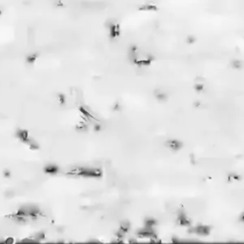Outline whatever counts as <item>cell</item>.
Wrapping results in <instances>:
<instances>
[{
	"instance_id": "cell-3",
	"label": "cell",
	"mask_w": 244,
	"mask_h": 244,
	"mask_svg": "<svg viewBox=\"0 0 244 244\" xmlns=\"http://www.w3.org/2000/svg\"><path fill=\"white\" fill-rule=\"evenodd\" d=\"M16 136L17 138H19L21 141H23L24 143H26V141L30 138L29 133L25 131V130H19V131L16 133Z\"/></svg>"
},
{
	"instance_id": "cell-1",
	"label": "cell",
	"mask_w": 244,
	"mask_h": 244,
	"mask_svg": "<svg viewBox=\"0 0 244 244\" xmlns=\"http://www.w3.org/2000/svg\"><path fill=\"white\" fill-rule=\"evenodd\" d=\"M68 174L85 177H97L101 175V170L99 168L93 167H74L68 172Z\"/></svg>"
},
{
	"instance_id": "cell-7",
	"label": "cell",
	"mask_w": 244,
	"mask_h": 244,
	"mask_svg": "<svg viewBox=\"0 0 244 244\" xmlns=\"http://www.w3.org/2000/svg\"><path fill=\"white\" fill-rule=\"evenodd\" d=\"M0 14H1V11H0Z\"/></svg>"
},
{
	"instance_id": "cell-4",
	"label": "cell",
	"mask_w": 244,
	"mask_h": 244,
	"mask_svg": "<svg viewBox=\"0 0 244 244\" xmlns=\"http://www.w3.org/2000/svg\"><path fill=\"white\" fill-rule=\"evenodd\" d=\"M167 146L169 147L170 149H172V150H178L179 148H180V142L177 140H174V139H172V140H169L167 142Z\"/></svg>"
},
{
	"instance_id": "cell-2",
	"label": "cell",
	"mask_w": 244,
	"mask_h": 244,
	"mask_svg": "<svg viewBox=\"0 0 244 244\" xmlns=\"http://www.w3.org/2000/svg\"><path fill=\"white\" fill-rule=\"evenodd\" d=\"M193 232L197 235H207L210 232V229L209 227L204 226V225H199V226L194 227Z\"/></svg>"
},
{
	"instance_id": "cell-5",
	"label": "cell",
	"mask_w": 244,
	"mask_h": 244,
	"mask_svg": "<svg viewBox=\"0 0 244 244\" xmlns=\"http://www.w3.org/2000/svg\"><path fill=\"white\" fill-rule=\"evenodd\" d=\"M57 170H58V168H57L55 165H53V164H51V165H48L45 167V172L49 174H55Z\"/></svg>"
},
{
	"instance_id": "cell-6",
	"label": "cell",
	"mask_w": 244,
	"mask_h": 244,
	"mask_svg": "<svg viewBox=\"0 0 244 244\" xmlns=\"http://www.w3.org/2000/svg\"><path fill=\"white\" fill-rule=\"evenodd\" d=\"M35 59H36V55H30L29 58H28V61H29V62H33V61L35 60Z\"/></svg>"
}]
</instances>
